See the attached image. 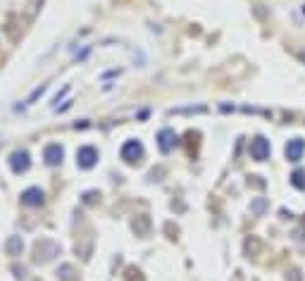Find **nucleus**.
Returning a JSON list of instances; mask_svg holds the SVG:
<instances>
[{"mask_svg":"<svg viewBox=\"0 0 305 281\" xmlns=\"http://www.w3.org/2000/svg\"><path fill=\"white\" fill-rule=\"evenodd\" d=\"M143 158V145H141V141H126L124 145H122V160L124 162H139V160Z\"/></svg>","mask_w":305,"mask_h":281,"instance_id":"1","label":"nucleus"},{"mask_svg":"<svg viewBox=\"0 0 305 281\" xmlns=\"http://www.w3.org/2000/svg\"><path fill=\"white\" fill-rule=\"evenodd\" d=\"M250 155H253V160H257V162H265V160L270 158V141L263 136H257L255 141H250Z\"/></svg>","mask_w":305,"mask_h":281,"instance_id":"2","label":"nucleus"},{"mask_svg":"<svg viewBox=\"0 0 305 281\" xmlns=\"http://www.w3.org/2000/svg\"><path fill=\"white\" fill-rule=\"evenodd\" d=\"M76 162H79V167H83V169H91V167L98 162V150L91 148V145H83V148L76 150Z\"/></svg>","mask_w":305,"mask_h":281,"instance_id":"3","label":"nucleus"},{"mask_svg":"<svg viewBox=\"0 0 305 281\" xmlns=\"http://www.w3.org/2000/svg\"><path fill=\"white\" fill-rule=\"evenodd\" d=\"M10 167H12L14 174H21V171L29 169V153L27 150H17L10 155Z\"/></svg>","mask_w":305,"mask_h":281,"instance_id":"4","label":"nucleus"},{"mask_svg":"<svg viewBox=\"0 0 305 281\" xmlns=\"http://www.w3.org/2000/svg\"><path fill=\"white\" fill-rule=\"evenodd\" d=\"M303 150H305V141H300V138L289 141L286 143V158H289V162H298L303 158Z\"/></svg>","mask_w":305,"mask_h":281,"instance_id":"5","label":"nucleus"},{"mask_svg":"<svg viewBox=\"0 0 305 281\" xmlns=\"http://www.w3.org/2000/svg\"><path fill=\"white\" fill-rule=\"evenodd\" d=\"M158 141H160V150L167 153V150H172V145L177 143V134H174L172 129H162L160 131V136H158Z\"/></svg>","mask_w":305,"mask_h":281,"instance_id":"6","label":"nucleus"},{"mask_svg":"<svg viewBox=\"0 0 305 281\" xmlns=\"http://www.w3.org/2000/svg\"><path fill=\"white\" fill-rule=\"evenodd\" d=\"M21 203H27V205H41L43 203V191L41 188H27V191L21 193Z\"/></svg>","mask_w":305,"mask_h":281,"instance_id":"7","label":"nucleus"},{"mask_svg":"<svg viewBox=\"0 0 305 281\" xmlns=\"http://www.w3.org/2000/svg\"><path fill=\"white\" fill-rule=\"evenodd\" d=\"M43 158H46V162H48V165H60V162H62V148H60L57 143L48 145V148H46V153H43Z\"/></svg>","mask_w":305,"mask_h":281,"instance_id":"8","label":"nucleus"},{"mask_svg":"<svg viewBox=\"0 0 305 281\" xmlns=\"http://www.w3.org/2000/svg\"><path fill=\"white\" fill-rule=\"evenodd\" d=\"M291 184L296 186V188H300V191H305V171H293L291 174Z\"/></svg>","mask_w":305,"mask_h":281,"instance_id":"9","label":"nucleus"}]
</instances>
